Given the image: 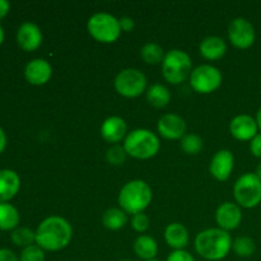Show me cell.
<instances>
[{
	"label": "cell",
	"mask_w": 261,
	"mask_h": 261,
	"mask_svg": "<svg viewBox=\"0 0 261 261\" xmlns=\"http://www.w3.org/2000/svg\"><path fill=\"white\" fill-rule=\"evenodd\" d=\"M73 229L70 223L61 217H48L36 231V245L47 251H59L70 244Z\"/></svg>",
	"instance_id": "1"
},
{
	"label": "cell",
	"mask_w": 261,
	"mask_h": 261,
	"mask_svg": "<svg viewBox=\"0 0 261 261\" xmlns=\"http://www.w3.org/2000/svg\"><path fill=\"white\" fill-rule=\"evenodd\" d=\"M232 249V239L222 228H209L195 239V250L203 259L218 261L224 259Z\"/></svg>",
	"instance_id": "2"
},
{
	"label": "cell",
	"mask_w": 261,
	"mask_h": 261,
	"mask_svg": "<svg viewBox=\"0 0 261 261\" xmlns=\"http://www.w3.org/2000/svg\"><path fill=\"white\" fill-rule=\"evenodd\" d=\"M153 198L152 189L142 180H134L125 184L119 194V204L129 214L143 213Z\"/></svg>",
	"instance_id": "3"
},
{
	"label": "cell",
	"mask_w": 261,
	"mask_h": 261,
	"mask_svg": "<svg viewBox=\"0 0 261 261\" xmlns=\"http://www.w3.org/2000/svg\"><path fill=\"white\" fill-rule=\"evenodd\" d=\"M124 149L126 154L137 160H149L160 150V140L154 133L147 129L133 130L125 139Z\"/></svg>",
	"instance_id": "4"
},
{
	"label": "cell",
	"mask_w": 261,
	"mask_h": 261,
	"mask_svg": "<svg viewBox=\"0 0 261 261\" xmlns=\"http://www.w3.org/2000/svg\"><path fill=\"white\" fill-rule=\"evenodd\" d=\"M162 74L171 84H180L191 75V59L181 50H171L162 61Z\"/></svg>",
	"instance_id": "5"
},
{
	"label": "cell",
	"mask_w": 261,
	"mask_h": 261,
	"mask_svg": "<svg viewBox=\"0 0 261 261\" xmlns=\"http://www.w3.org/2000/svg\"><path fill=\"white\" fill-rule=\"evenodd\" d=\"M88 32L96 41L102 43H112L120 37L121 27L117 18L107 13H97L88 20Z\"/></svg>",
	"instance_id": "6"
},
{
	"label": "cell",
	"mask_w": 261,
	"mask_h": 261,
	"mask_svg": "<svg viewBox=\"0 0 261 261\" xmlns=\"http://www.w3.org/2000/svg\"><path fill=\"white\" fill-rule=\"evenodd\" d=\"M233 195L244 208H255L261 203V180L255 173H245L234 184Z\"/></svg>",
	"instance_id": "7"
},
{
	"label": "cell",
	"mask_w": 261,
	"mask_h": 261,
	"mask_svg": "<svg viewBox=\"0 0 261 261\" xmlns=\"http://www.w3.org/2000/svg\"><path fill=\"white\" fill-rule=\"evenodd\" d=\"M147 87V78L138 69H125L115 78V88L121 96L134 98L140 96Z\"/></svg>",
	"instance_id": "8"
},
{
	"label": "cell",
	"mask_w": 261,
	"mask_h": 261,
	"mask_svg": "<svg viewBox=\"0 0 261 261\" xmlns=\"http://www.w3.org/2000/svg\"><path fill=\"white\" fill-rule=\"evenodd\" d=\"M222 83L221 71L213 65H200L191 71L190 84L198 93H212Z\"/></svg>",
	"instance_id": "9"
},
{
	"label": "cell",
	"mask_w": 261,
	"mask_h": 261,
	"mask_svg": "<svg viewBox=\"0 0 261 261\" xmlns=\"http://www.w3.org/2000/svg\"><path fill=\"white\" fill-rule=\"evenodd\" d=\"M228 37L232 45L237 48H249L255 42V28L245 18H236L228 27Z\"/></svg>",
	"instance_id": "10"
},
{
	"label": "cell",
	"mask_w": 261,
	"mask_h": 261,
	"mask_svg": "<svg viewBox=\"0 0 261 261\" xmlns=\"http://www.w3.org/2000/svg\"><path fill=\"white\" fill-rule=\"evenodd\" d=\"M158 132L166 139L176 140L185 137L186 124L181 116L176 114H166L158 121Z\"/></svg>",
	"instance_id": "11"
},
{
	"label": "cell",
	"mask_w": 261,
	"mask_h": 261,
	"mask_svg": "<svg viewBox=\"0 0 261 261\" xmlns=\"http://www.w3.org/2000/svg\"><path fill=\"white\" fill-rule=\"evenodd\" d=\"M229 130H231V134L233 135V138H236L237 140H242V142L250 140L251 142L257 135L259 126H257L256 119H254L252 116L239 115L231 121Z\"/></svg>",
	"instance_id": "12"
},
{
	"label": "cell",
	"mask_w": 261,
	"mask_h": 261,
	"mask_svg": "<svg viewBox=\"0 0 261 261\" xmlns=\"http://www.w3.org/2000/svg\"><path fill=\"white\" fill-rule=\"evenodd\" d=\"M17 42L22 50L28 53L35 51L42 43V32L35 23L25 22L18 28Z\"/></svg>",
	"instance_id": "13"
},
{
	"label": "cell",
	"mask_w": 261,
	"mask_h": 261,
	"mask_svg": "<svg viewBox=\"0 0 261 261\" xmlns=\"http://www.w3.org/2000/svg\"><path fill=\"white\" fill-rule=\"evenodd\" d=\"M53 74V69L45 59H35L24 68V76L32 86H43L47 83Z\"/></svg>",
	"instance_id": "14"
},
{
	"label": "cell",
	"mask_w": 261,
	"mask_h": 261,
	"mask_svg": "<svg viewBox=\"0 0 261 261\" xmlns=\"http://www.w3.org/2000/svg\"><path fill=\"white\" fill-rule=\"evenodd\" d=\"M218 226L224 231L236 229L242 221V212L237 204L223 203L216 213Z\"/></svg>",
	"instance_id": "15"
},
{
	"label": "cell",
	"mask_w": 261,
	"mask_h": 261,
	"mask_svg": "<svg viewBox=\"0 0 261 261\" xmlns=\"http://www.w3.org/2000/svg\"><path fill=\"white\" fill-rule=\"evenodd\" d=\"M234 158L229 150L223 149L216 153L211 162V173L218 181L228 180L233 170Z\"/></svg>",
	"instance_id": "16"
},
{
	"label": "cell",
	"mask_w": 261,
	"mask_h": 261,
	"mask_svg": "<svg viewBox=\"0 0 261 261\" xmlns=\"http://www.w3.org/2000/svg\"><path fill=\"white\" fill-rule=\"evenodd\" d=\"M20 178L13 170H0V203H8L18 194Z\"/></svg>",
	"instance_id": "17"
},
{
	"label": "cell",
	"mask_w": 261,
	"mask_h": 261,
	"mask_svg": "<svg viewBox=\"0 0 261 261\" xmlns=\"http://www.w3.org/2000/svg\"><path fill=\"white\" fill-rule=\"evenodd\" d=\"M101 134L106 142L117 143L126 134V124L119 116L107 117L101 126Z\"/></svg>",
	"instance_id": "18"
},
{
	"label": "cell",
	"mask_w": 261,
	"mask_h": 261,
	"mask_svg": "<svg viewBox=\"0 0 261 261\" xmlns=\"http://www.w3.org/2000/svg\"><path fill=\"white\" fill-rule=\"evenodd\" d=\"M227 45L221 37L211 36L201 41L200 43V54L203 58L208 60H218L226 54Z\"/></svg>",
	"instance_id": "19"
},
{
	"label": "cell",
	"mask_w": 261,
	"mask_h": 261,
	"mask_svg": "<svg viewBox=\"0 0 261 261\" xmlns=\"http://www.w3.org/2000/svg\"><path fill=\"white\" fill-rule=\"evenodd\" d=\"M166 242L170 247L175 250H184L189 244L188 229L180 223H172L167 226L165 231Z\"/></svg>",
	"instance_id": "20"
},
{
	"label": "cell",
	"mask_w": 261,
	"mask_h": 261,
	"mask_svg": "<svg viewBox=\"0 0 261 261\" xmlns=\"http://www.w3.org/2000/svg\"><path fill=\"white\" fill-rule=\"evenodd\" d=\"M134 251L135 254H137V256H139L140 259L145 261L153 260L158 252L157 242H155V240L152 239L150 236L142 234V236H139L135 240Z\"/></svg>",
	"instance_id": "21"
},
{
	"label": "cell",
	"mask_w": 261,
	"mask_h": 261,
	"mask_svg": "<svg viewBox=\"0 0 261 261\" xmlns=\"http://www.w3.org/2000/svg\"><path fill=\"white\" fill-rule=\"evenodd\" d=\"M19 224V213L17 209L8 203H0V229L12 231Z\"/></svg>",
	"instance_id": "22"
},
{
	"label": "cell",
	"mask_w": 261,
	"mask_h": 261,
	"mask_svg": "<svg viewBox=\"0 0 261 261\" xmlns=\"http://www.w3.org/2000/svg\"><path fill=\"white\" fill-rule=\"evenodd\" d=\"M147 99L152 106L157 109H163L171 101V93L162 84H154L147 92Z\"/></svg>",
	"instance_id": "23"
},
{
	"label": "cell",
	"mask_w": 261,
	"mask_h": 261,
	"mask_svg": "<svg viewBox=\"0 0 261 261\" xmlns=\"http://www.w3.org/2000/svg\"><path fill=\"white\" fill-rule=\"evenodd\" d=\"M127 218L126 214L122 211L116 208H111L106 211L102 217V223L106 228L111 229V231H117V229L122 228L126 224Z\"/></svg>",
	"instance_id": "24"
},
{
	"label": "cell",
	"mask_w": 261,
	"mask_h": 261,
	"mask_svg": "<svg viewBox=\"0 0 261 261\" xmlns=\"http://www.w3.org/2000/svg\"><path fill=\"white\" fill-rule=\"evenodd\" d=\"M140 55H142V59L147 64H158L161 61H163L165 59V54H163V48L161 47L158 43H147L142 47L140 50Z\"/></svg>",
	"instance_id": "25"
},
{
	"label": "cell",
	"mask_w": 261,
	"mask_h": 261,
	"mask_svg": "<svg viewBox=\"0 0 261 261\" xmlns=\"http://www.w3.org/2000/svg\"><path fill=\"white\" fill-rule=\"evenodd\" d=\"M10 239H12L13 244L24 249V247H28L31 246V245L35 244L36 232L27 228V227H20V228H15L14 231L12 232Z\"/></svg>",
	"instance_id": "26"
},
{
	"label": "cell",
	"mask_w": 261,
	"mask_h": 261,
	"mask_svg": "<svg viewBox=\"0 0 261 261\" xmlns=\"http://www.w3.org/2000/svg\"><path fill=\"white\" fill-rule=\"evenodd\" d=\"M232 249H233L234 254L240 257H250L256 250V245H255L254 240L250 237H237L233 242H232Z\"/></svg>",
	"instance_id": "27"
},
{
	"label": "cell",
	"mask_w": 261,
	"mask_h": 261,
	"mask_svg": "<svg viewBox=\"0 0 261 261\" xmlns=\"http://www.w3.org/2000/svg\"><path fill=\"white\" fill-rule=\"evenodd\" d=\"M181 148L188 154H198L203 148V139L196 134H188L181 139Z\"/></svg>",
	"instance_id": "28"
},
{
	"label": "cell",
	"mask_w": 261,
	"mask_h": 261,
	"mask_svg": "<svg viewBox=\"0 0 261 261\" xmlns=\"http://www.w3.org/2000/svg\"><path fill=\"white\" fill-rule=\"evenodd\" d=\"M19 261H45V252L37 245H31L22 250Z\"/></svg>",
	"instance_id": "29"
},
{
	"label": "cell",
	"mask_w": 261,
	"mask_h": 261,
	"mask_svg": "<svg viewBox=\"0 0 261 261\" xmlns=\"http://www.w3.org/2000/svg\"><path fill=\"white\" fill-rule=\"evenodd\" d=\"M125 160H126V152H125L124 147L114 145L107 150V161L111 165L120 166L125 162Z\"/></svg>",
	"instance_id": "30"
},
{
	"label": "cell",
	"mask_w": 261,
	"mask_h": 261,
	"mask_svg": "<svg viewBox=\"0 0 261 261\" xmlns=\"http://www.w3.org/2000/svg\"><path fill=\"white\" fill-rule=\"evenodd\" d=\"M132 226L137 232H145L149 228V218L143 213L135 214L132 219Z\"/></svg>",
	"instance_id": "31"
},
{
	"label": "cell",
	"mask_w": 261,
	"mask_h": 261,
	"mask_svg": "<svg viewBox=\"0 0 261 261\" xmlns=\"http://www.w3.org/2000/svg\"><path fill=\"white\" fill-rule=\"evenodd\" d=\"M167 261H196L190 252L185 250H175L168 255Z\"/></svg>",
	"instance_id": "32"
},
{
	"label": "cell",
	"mask_w": 261,
	"mask_h": 261,
	"mask_svg": "<svg viewBox=\"0 0 261 261\" xmlns=\"http://www.w3.org/2000/svg\"><path fill=\"white\" fill-rule=\"evenodd\" d=\"M250 150H251L254 157L261 158V133L256 135L250 143Z\"/></svg>",
	"instance_id": "33"
},
{
	"label": "cell",
	"mask_w": 261,
	"mask_h": 261,
	"mask_svg": "<svg viewBox=\"0 0 261 261\" xmlns=\"http://www.w3.org/2000/svg\"><path fill=\"white\" fill-rule=\"evenodd\" d=\"M0 261H19V259L12 250L0 249Z\"/></svg>",
	"instance_id": "34"
},
{
	"label": "cell",
	"mask_w": 261,
	"mask_h": 261,
	"mask_svg": "<svg viewBox=\"0 0 261 261\" xmlns=\"http://www.w3.org/2000/svg\"><path fill=\"white\" fill-rule=\"evenodd\" d=\"M119 22H120V27H121V30L126 31V32H130L135 25L134 20H133L130 17H122L121 19H119Z\"/></svg>",
	"instance_id": "35"
},
{
	"label": "cell",
	"mask_w": 261,
	"mask_h": 261,
	"mask_svg": "<svg viewBox=\"0 0 261 261\" xmlns=\"http://www.w3.org/2000/svg\"><path fill=\"white\" fill-rule=\"evenodd\" d=\"M9 9H10L9 2H7V0H0V19H3V18L9 13Z\"/></svg>",
	"instance_id": "36"
},
{
	"label": "cell",
	"mask_w": 261,
	"mask_h": 261,
	"mask_svg": "<svg viewBox=\"0 0 261 261\" xmlns=\"http://www.w3.org/2000/svg\"><path fill=\"white\" fill-rule=\"evenodd\" d=\"M5 147H7V135H5L4 130L0 127V154L4 152Z\"/></svg>",
	"instance_id": "37"
},
{
	"label": "cell",
	"mask_w": 261,
	"mask_h": 261,
	"mask_svg": "<svg viewBox=\"0 0 261 261\" xmlns=\"http://www.w3.org/2000/svg\"><path fill=\"white\" fill-rule=\"evenodd\" d=\"M256 122H257V126H259V130L261 132V107L256 114Z\"/></svg>",
	"instance_id": "38"
},
{
	"label": "cell",
	"mask_w": 261,
	"mask_h": 261,
	"mask_svg": "<svg viewBox=\"0 0 261 261\" xmlns=\"http://www.w3.org/2000/svg\"><path fill=\"white\" fill-rule=\"evenodd\" d=\"M255 175H256L257 177H259L260 180H261V162L259 163V165H257V167H256V172H255Z\"/></svg>",
	"instance_id": "39"
},
{
	"label": "cell",
	"mask_w": 261,
	"mask_h": 261,
	"mask_svg": "<svg viewBox=\"0 0 261 261\" xmlns=\"http://www.w3.org/2000/svg\"><path fill=\"white\" fill-rule=\"evenodd\" d=\"M3 41H4V30H3V27L0 25V45L3 43Z\"/></svg>",
	"instance_id": "40"
},
{
	"label": "cell",
	"mask_w": 261,
	"mask_h": 261,
	"mask_svg": "<svg viewBox=\"0 0 261 261\" xmlns=\"http://www.w3.org/2000/svg\"><path fill=\"white\" fill-rule=\"evenodd\" d=\"M149 261H160V260H155V259H153V260H149Z\"/></svg>",
	"instance_id": "41"
},
{
	"label": "cell",
	"mask_w": 261,
	"mask_h": 261,
	"mask_svg": "<svg viewBox=\"0 0 261 261\" xmlns=\"http://www.w3.org/2000/svg\"><path fill=\"white\" fill-rule=\"evenodd\" d=\"M121 261H132V260H121Z\"/></svg>",
	"instance_id": "42"
}]
</instances>
